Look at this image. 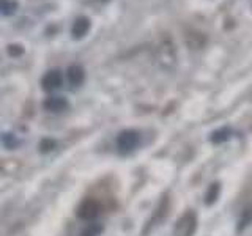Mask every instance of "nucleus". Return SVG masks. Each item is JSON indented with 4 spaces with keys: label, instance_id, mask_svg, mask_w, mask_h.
<instances>
[{
    "label": "nucleus",
    "instance_id": "obj_1",
    "mask_svg": "<svg viewBox=\"0 0 252 236\" xmlns=\"http://www.w3.org/2000/svg\"><path fill=\"white\" fill-rule=\"evenodd\" d=\"M197 230V216L194 211H186L183 216H181L175 228H173V236H194Z\"/></svg>",
    "mask_w": 252,
    "mask_h": 236
},
{
    "label": "nucleus",
    "instance_id": "obj_2",
    "mask_svg": "<svg viewBox=\"0 0 252 236\" xmlns=\"http://www.w3.org/2000/svg\"><path fill=\"white\" fill-rule=\"evenodd\" d=\"M140 142V136L137 131L134 129H126L123 132H120V136L117 137V147L120 149V153L126 154L132 151L134 148H137Z\"/></svg>",
    "mask_w": 252,
    "mask_h": 236
},
{
    "label": "nucleus",
    "instance_id": "obj_3",
    "mask_svg": "<svg viewBox=\"0 0 252 236\" xmlns=\"http://www.w3.org/2000/svg\"><path fill=\"white\" fill-rule=\"evenodd\" d=\"M76 214L82 220H92L99 214V203L94 199H85L79 203Z\"/></svg>",
    "mask_w": 252,
    "mask_h": 236
},
{
    "label": "nucleus",
    "instance_id": "obj_4",
    "mask_svg": "<svg viewBox=\"0 0 252 236\" xmlns=\"http://www.w3.org/2000/svg\"><path fill=\"white\" fill-rule=\"evenodd\" d=\"M62 82H63L62 73L57 69H52L49 73H46V76L43 77V88L47 91H52L55 88H59V87H62Z\"/></svg>",
    "mask_w": 252,
    "mask_h": 236
},
{
    "label": "nucleus",
    "instance_id": "obj_5",
    "mask_svg": "<svg viewBox=\"0 0 252 236\" xmlns=\"http://www.w3.org/2000/svg\"><path fill=\"white\" fill-rule=\"evenodd\" d=\"M44 109L51 110V112H62V110L68 109V101L62 96H51L44 101Z\"/></svg>",
    "mask_w": 252,
    "mask_h": 236
},
{
    "label": "nucleus",
    "instance_id": "obj_6",
    "mask_svg": "<svg viewBox=\"0 0 252 236\" xmlns=\"http://www.w3.org/2000/svg\"><path fill=\"white\" fill-rule=\"evenodd\" d=\"M89 30H90V19L89 18L76 19V22L73 24V29H71V31H73V36L76 39L85 36L87 33H89Z\"/></svg>",
    "mask_w": 252,
    "mask_h": 236
},
{
    "label": "nucleus",
    "instance_id": "obj_7",
    "mask_svg": "<svg viewBox=\"0 0 252 236\" xmlns=\"http://www.w3.org/2000/svg\"><path fill=\"white\" fill-rule=\"evenodd\" d=\"M84 69L79 66V65H73V66H69L68 68V81L71 85H74V87H79L82 82H84Z\"/></svg>",
    "mask_w": 252,
    "mask_h": 236
},
{
    "label": "nucleus",
    "instance_id": "obj_8",
    "mask_svg": "<svg viewBox=\"0 0 252 236\" xmlns=\"http://www.w3.org/2000/svg\"><path fill=\"white\" fill-rule=\"evenodd\" d=\"M16 8H18V5L13 0H0V13L2 14L10 16L16 11Z\"/></svg>",
    "mask_w": 252,
    "mask_h": 236
},
{
    "label": "nucleus",
    "instance_id": "obj_9",
    "mask_svg": "<svg viewBox=\"0 0 252 236\" xmlns=\"http://www.w3.org/2000/svg\"><path fill=\"white\" fill-rule=\"evenodd\" d=\"M102 233V227L99 224H90L89 227H85L81 236H99Z\"/></svg>",
    "mask_w": 252,
    "mask_h": 236
},
{
    "label": "nucleus",
    "instance_id": "obj_10",
    "mask_svg": "<svg viewBox=\"0 0 252 236\" xmlns=\"http://www.w3.org/2000/svg\"><path fill=\"white\" fill-rule=\"evenodd\" d=\"M218 195H219V184H211L210 189H208V192H207V197H205V202H207V205H211L213 202H216L218 199Z\"/></svg>",
    "mask_w": 252,
    "mask_h": 236
},
{
    "label": "nucleus",
    "instance_id": "obj_11",
    "mask_svg": "<svg viewBox=\"0 0 252 236\" xmlns=\"http://www.w3.org/2000/svg\"><path fill=\"white\" fill-rule=\"evenodd\" d=\"M39 148H41V153H46V151H51V149L55 148V142L52 139H44L41 142V145H39Z\"/></svg>",
    "mask_w": 252,
    "mask_h": 236
},
{
    "label": "nucleus",
    "instance_id": "obj_12",
    "mask_svg": "<svg viewBox=\"0 0 252 236\" xmlns=\"http://www.w3.org/2000/svg\"><path fill=\"white\" fill-rule=\"evenodd\" d=\"M8 54H10L11 57H19V55L24 54V49L19 44H11V46H8Z\"/></svg>",
    "mask_w": 252,
    "mask_h": 236
},
{
    "label": "nucleus",
    "instance_id": "obj_13",
    "mask_svg": "<svg viewBox=\"0 0 252 236\" xmlns=\"http://www.w3.org/2000/svg\"><path fill=\"white\" fill-rule=\"evenodd\" d=\"M2 140H3V144L6 147H14L16 145V140L13 139V134H5Z\"/></svg>",
    "mask_w": 252,
    "mask_h": 236
}]
</instances>
